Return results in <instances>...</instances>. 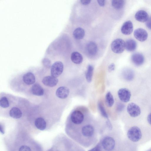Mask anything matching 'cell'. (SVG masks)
I'll list each match as a JSON object with an SVG mask.
<instances>
[{"mask_svg": "<svg viewBox=\"0 0 151 151\" xmlns=\"http://www.w3.org/2000/svg\"><path fill=\"white\" fill-rule=\"evenodd\" d=\"M124 108V105L121 104H119L117 106V110L119 111H121Z\"/></svg>", "mask_w": 151, "mask_h": 151, "instance_id": "d6a6232c", "label": "cell"}, {"mask_svg": "<svg viewBox=\"0 0 151 151\" xmlns=\"http://www.w3.org/2000/svg\"><path fill=\"white\" fill-rule=\"evenodd\" d=\"M35 125L38 129L43 131L46 127V122L45 120L42 117L37 118L35 121Z\"/></svg>", "mask_w": 151, "mask_h": 151, "instance_id": "2e32d148", "label": "cell"}, {"mask_svg": "<svg viewBox=\"0 0 151 151\" xmlns=\"http://www.w3.org/2000/svg\"><path fill=\"white\" fill-rule=\"evenodd\" d=\"M0 106L3 108H6L9 106V103L6 97H3L0 100Z\"/></svg>", "mask_w": 151, "mask_h": 151, "instance_id": "4316f807", "label": "cell"}, {"mask_svg": "<svg viewBox=\"0 0 151 151\" xmlns=\"http://www.w3.org/2000/svg\"><path fill=\"white\" fill-rule=\"evenodd\" d=\"M23 80L26 84L30 85L35 83V76L32 73L28 72L23 76Z\"/></svg>", "mask_w": 151, "mask_h": 151, "instance_id": "9a60e30c", "label": "cell"}, {"mask_svg": "<svg viewBox=\"0 0 151 151\" xmlns=\"http://www.w3.org/2000/svg\"><path fill=\"white\" fill-rule=\"evenodd\" d=\"M115 68V65L114 63L111 64L108 67V69L109 71H111L114 70Z\"/></svg>", "mask_w": 151, "mask_h": 151, "instance_id": "836d02e7", "label": "cell"}, {"mask_svg": "<svg viewBox=\"0 0 151 151\" xmlns=\"http://www.w3.org/2000/svg\"><path fill=\"white\" fill-rule=\"evenodd\" d=\"M81 4L83 5H87L88 4L91 2V0H81Z\"/></svg>", "mask_w": 151, "mask_h": 151, "instance_id": "e575fe53", "label": "cell"}, {"mask_svg": "<svg viewBox=\"0 0 151 151\" xmlns=\"http://www.w3.org/2000/svg\"><path fill=\"white\" fill-rule=\"evenodd\" d=\"M71 59L73 63L78 64L82 62L83 58L80 53L77 52H74L71 54Z\"/></svg>", "mask_w": 151, "mask_h": 151, "instance_id": "44dd1931", "label": "cell"}, {"mask_svg": "<svg viewBox=\"0 0 151 151\" xmlns=\"http://www.w3.org/2000/svg\"><path fill=\"white\" fill-rule=\"evenodd\" d=\"M111 47L114 52L121 53L124 51L125 48V42L122 39H116L112 42Z\"/></svg>", "mask_w": 151, "mask_h": 151, "instance_id": "7a4b0ae2", "label": "cell"}, {"mask_svg": "<svg viewBox=\"0 0 151 151\" xmlns=\"http://www.w3.org/2000/svg\"><path fill=\"white\" fill-rule=\"evenodd\" d=\"M58 80L57 78L52 76H46L42 79V82L46 86L53 87L55 86L58 83Z\"/></svg>", "mask_w": 151, "mask_h": 151, "instance_id": "9c48e42d", "label": "cell"}, {"mask_svg": "<svg viewBox=\"0 0 151 151\" xmlns=\"http://www.w3.org/2000/svg\"><path fill=\"white\" fill-rule=\"evenodd\" d=\"M137 47L136 42L133 39L128 40L125 42V48L128 51L132 52L134 51Z\"/></svg>", "mask_w": 151, "mask_h": 151, "instance_id": "d6986e66", "label": "cell"}, {"mask_svg": "<svg viewBox=\"0 0 151 151\" xmlns=\"http://www.w3.org/2000/svg\"><path fill=\"white\" fill-rule=\"evenodd\" d=\"M31 92L34 95L40 96L43 95L44 91L43 88L39 84L33 85L31 88Z\"/></svg>", "mask_w": 151, "mask_h": 151, "instance_id": "e0dca14e", "label": "cell"}, {"mask_svg": "<svg viewBox=\"0 0 151 151\" xmlns=\"http://www.w3.org/2000/svg\"><path fill=\"white\" fill-rule=\"evenodd\" d=\"M98 3L100 6H103L105 5V1L104 0H97Z\"/></svg>", "mask_w": 151, "mask_h": 151, "instance_id": "d590c367", "label": "cell"}, {"mask_svg": "<svg viewBox=\"0 0 151 151\" xmlns=\"http://www.w3.org/2000/svg\"><path fill=\"white\" fill-rule=\"evenodd\" d=\"M128 138L132 141L137 142L141 138L142 134L140 129L137 126H133L130 128L127 133Z\"/></svg>", "mask_w": 151, "mask_h": 151, "instance_id": "6da1fadb", "label": "cell"}, {"mask_svg": "<svg viewBox=\"0 0 151 151\" xmlns=\"http://www.w3.org/2000/svg\"><path fill=\"white\" fill-rule=\"evenodd\" d=\"M135 18L137 21L144 22H146L149 17L147 13L145 11L140 10L136 13Z\"/></svg>", "mask_w": 151, "mask_h": 151, "instance_id": "4fadbf2b", "label": "cell"}, {"mask_svg": "<svg viewBox=\"0 0 151 151\" xmlns=\"http://www.w3.org/2000/svg\"><path fill=\"white\" fill-rule=\"evenodd\" d=\"M125 4V1L123 0H112L111 1L112 6L115 9H118L123 8Z\"/></svg>", "mask_w": 151, "mask_h": 151, "instance_id": "d4e9b609", "label": "cell"}, {"mask_svg": "<svg viewBox=\"0 0 151 151\" xmlns=\"http://www.w3.org/2000/svg\"><path fill=\"white\" fill-rule=\"evenodd\" d=\"M147 27L149 29H151V17L149 18L147 21L146 22Z\"/></svg>", "mask_w": 151, "mask_h": 151, "instance_id": "1f68e13d", "label": "cell"}, {"mask_svg": "<svg viewBox=\"0 0 151 151\" xmlns=\"http://www.w3.org/2000/svg\"><path fill=\"white\" fill-rule=\"evenodd\" d=\"M101 147L99 144L97 145L95 147L88 151H101Z\"/></svg>", "mask_w": 151, "mask_h": 151, "instance_id": "4dcf8cb0", "label": "cell"}, {"mask_svg": "<svg viewBox=\"0 0 151 151\" xmlns=\"http://www.w3.org/2000/svg\"><path fill=\"white\" fill-rule=\"evenodd\" d=\"M105 102L106 106L111 107L114 103V99L112 95L110 92H108L106 95Z\"/></svg>", "mask_w": 151, "mask_h": 151, "instance_id": "cb8c5ba5", "label": "cell"}, {"mask_svg": "<svg viewBox=\"0 0 151 151\" xmlns=\"http://www.w3.org/2000/svg\"><path fill=\"white\" fill-rule=\"evenodd\" d=\"M63 70V63L60 61L55 62L52 65L51 68V76L57 78L62 73Z\"/></svg>", "mask_w": 151, "mask_h": 151, "instance_id": "3957f363", "label": "cell"}, {"mask_svg": "<svg viewBox=\"0 0 151 151\" xmlns=\"http://www.w3.org/2000/svg\"><path fill=\"white\" fill-rule=\"evenodd\" d=\"M69 90L68 88L65 86H61L58 88L56 90V95L59 98L65 99L68 96Z\"/></svg>", "mask_w": 151, "mask_h": 151, "instance_id": "7c38bea8", "label": "cell"}, {"mask_svg": "<svg viewBox=\"0 0 151 151\" xmlns=\"http://www.w3.org/2000/svg\"><path fill=\"white\" fill-rule=\"evenodd\" d=\"M131 60L133 63L137 66L142 65L144 61V57L140 53H135L133 54L131 57Z\"/></svg>", "mask_w": 151, "mask_h": 151, "instance_id": "30bf717a", "label": "cell"}, {"mask_svg": "<svg viewBox=\"0 0 151 151\" xmlns=\"http://www.w3.org/2000/svg\"><path fill=\"white\" fill-rule=\"evenodd\" d=\"M135 37L140 42L145 41L148 37V34L145 29L139 28L135 29L134 33Z\"/></svg>", "mask_w": 151, "mask_h": 151, "instance_id": "ba28073f", "label": "cell"}, {"mask_svg": "<svg viewBox=\"0 0 151 151\" xmlns=\"http://www.w3.org/2000/svg\"><path fill=\"white\" fill-rule=\"evenodd\" d=\"M127 110L130 116L133 117L139 116L141 113L139 107L134 103H130L128 104Z\"/></svg>", "mask_w": 151, "mask_h": 151, "instance_id": "277c9868", "label": "cell"}, {"mask_svg": "<svg viewBox=\"0 0 151 151\" xmlns=\"http://www.w3.org/2000/svg\"><path fill=\"white\" fill-rule=\"evenodd\" d=\"M10 116L14 119L20 118L22 116V112L20 109L16 107L12 108L9 112Z\"/></svg>", "mask_w": 151, "mask_h": 151, "instance_id": "ffe728a7", "label": "cell"}, {"mask_svg": "<svg viewBox=\"0 0 151 151\" xmlns=\"http://www.w3.org/2000/svg\"><path fill=\"white\" fill-rule=\"evenodd\" d=\"M123 75L125 79L128 81H130L132 80L134 76L133 71L130 69L126 70L124 71Z\"/></svg>", "mask_w": 151, "mask_h": 151, "instance_id": "484cf974", "label": "cell"}, {"mask_svg": "<svg viewBox=\"0 0 151 151\" xmlns=\"http://www.w3.org/2000/svg\"><path fill=\"white\" fill-rule=\"evenodd\" d=\"M133 29V24L130 21H127L124 22L121 28L122 32L126 35L130 34L132 32Z\"/></svg>", "mask_w": 151, "mask_h": 151, "instance_id": "8fae6325", "label": "cell"}, {"mask_svg": "<svg viewBox=\"0 0 151 151\" xmlns=\"http://www.w3.org/2000/svg\"><path fill=\"white\" fill-rule=\"evenodd\" d=\"M102 145L105 150L110 151L114 149L115 145V142L112 137L108 136L106 137L103 139Z\"/></svg>", "mask_w": 151, "mask_h": 151, "instance_id": "8992f818", "label": "cell"}, {"mask_svg": "<svg viewBox=\"0 0 151 151\" xmlns=\"http://www.w3.org/2000/svg\"><path fill=\"white\" fill-rule=\"evenodd\" d=\"M93 127L90 125H87L84 126L82 129L83 134L85 137H89L93 135L94 133Z\"/></svg>", "mask_w": 151, "mask_h": 151, "instance_id": "ac0fdd59", "label": "cell"}, {"mask_svg": "<svg viewBox=\"0 0 151 151\" xmlns=\"http://www.w3.org/2000/svg\"><path fill=\"white\" fill-rule=\"evenodd\" d=\"M18 151H32V150L29 146L23 145H22L19 147Z\"/></svg>", "mask_w": 151, "mask_h": 151, "instance_id": "f546056e", "label": "cell"}, {"mask_svg": "<svg viewBox=\"0 0 151 151\" xmlns=\"http://www.w3.org/2000/svg\"><path fill=\"white\" fill-rule=\"evenodd\" d=\"M93 69V67L92 65H89L88 66L86 74V78L87 81L88 83L91 82L92 81Z\"/></svg>", "mask_w": 151, "mask_h": 151, "instance_id": "603a6c76", "label": "cell"}, {"mask_svg": "<svg viewBox=\"0 0 151 151\" xmlns=\"http://www.w3.org/2000/svg\"></svg>", "mask_w": 151, "mask_h": 151, "instance_id": "74e56055", "label": "cell"}, {"mask_svg": "<svg viewBox=\"0 0 151 151\" xmlns=\"http://www.w3.org/2000/svg\"><path fill=\"white\" fill-rule=\"evenodd\" d=\"M86 51L90 55L93 56L97 53L98 50L96 44L94 42H90L86 45Z\"/></svg>", "mask_w": 151, "mask_h": 151, "instance_id": "5bb4252c", "label": "cell"}, {"mask_svg": "<svg viewBox=\"0 0 151 151\" xmlns=\"http://www.w3.org/2000/svg\"><path fill=\"white\" fill-rule=\"evenodd\" d=\"M147 121L149 124L151 125V112L148 116Z\"/></svg>", "mask_w": 151, "mask_h": 151, "instance_id": "8d00e7d4", "label": "cell"}, {"mask_svg": "<svg viewBox=\"0 0 151 151\" xmlns=\"http://www.w3.org/2000/svg\"><path fill=\"white\" fill-rule=\"evenodd\" d=\"M42 62L43 65L46 67L49 68L51 66V61L48 58H44L42 60Z\"/></svg>", "mask_w": 151, "mask_h": 151, "instance_id": "f1b7e54d", "label": "cell"}, {"mask_svg": "<svg viewBox=\"0 0 151 151\" xmlns=\"http://www.w3.org/2000/svg\"><path fill=\"white\" fill-rule=\"evenodd\" d=\"M118 97L121 101L124 102H128L130 100L131 93L128 89L122 88L120 89L118 92Z\"/></svg>", "mask_w": 151, "mask_h": 151, "instance_id": "5b68a950", "label": "cell"}, {"mask_svg": "<svg viewBox=\"0 0 151 151\" xmlns=\"http://www.w3.org/2000/svg\"><path fill=\"white\" fill-rule=\"evenodd\" d=\"M84 35V30L81 27H78L75 29L73 33V37L75 39L78 40L83 39Z\"/></svg>", "mask_w": 151, "mask_h": 151, "instance_id": "7402d4cb", "label": "cell"}, {"mask_svg": "<svg viewBox=\"0 0 151 151\" xmlns=\"http://www.w3.org/2000/svg\"><path fill=\"white\" fill-rule=\"evenodd\" d=\"M99 109L102 115L106 118H108V116L103 105L101 103L98 105Z\"/></svg>", "mask_w": 151, "mask_h": 151, "instance_id": "83f0119b", "label": "cell"}, {"mask_svg": "<svg viewBox=\"0 0 151 151\" xmlns=\"http://www.w3.org/2000/svg\"><path fill=\"white\" fill-rule=\"evenodd\" d=\"M71 121L74 124H79L83 122L84 116L83 114L80 111L75 110L71 113L70 116Z\"/></svg>", "mask_w": 151, "mask_h": 151, "instance_id": "52a82bcc", "label": "cell"}]
</instances>
